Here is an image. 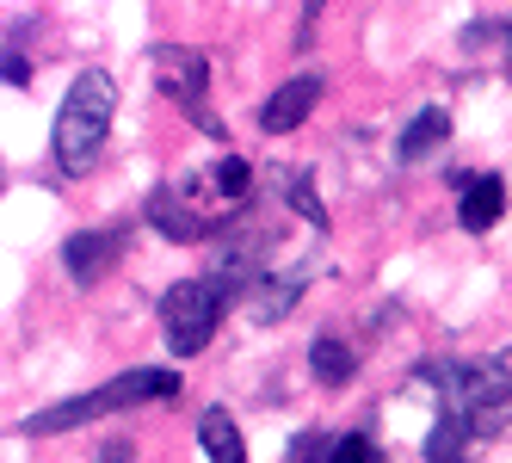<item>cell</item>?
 <instances>
[{
    "mask_svg": "<svg viewBox=\"0 0 512 463\" xmlns=\"http://www.w3.org/2000/svg\"><path fill=\"white\" fill-rule=\"evenodd\" d=\"M112 112H118V87L105 68H81L75 87H68L62 112H56V130H50V155L56 167L68 173V180H81V173H93L105 136H112Z\"/></svg>",
    "mask_w": 512,
    "mask_h": 463,
    "instance_id": "1",
    "label": "cell"
},
{
    "mask_svg": "<svg viewBox=\"0 0 512 463\" xmlns=\"http://www.w3.org/2000/svg\"><path fill=\"white\" fill-rule=\"evenodd\" d=\"M179 396V371H161V365H136V371H118L112 383L87 389V396H68L56 408H38L25 414V433L44 439V433H75V426L99 420V414H118V408H142V402H173Z\"/></svg>",
    "mask_w": 512,
    "mask_h": 463,
    "instance_id": "2",
    "label": "cell"
},
{
    "mask_svg": "<svg viewBox=\"0 0 512 463\" xmlns=\"http://www.w3.org/2000/svg\"><path fill=\"white\" fill-rule=\"evenodd\" d=\"M426 383H445L438 414H457L469 433H500L512 420V352L469 359V365H432Z\"/></svg>",
    "mask_w": 512,
    "mask_h": 463,
    "instance_id": "3",
    "label": "cell"
},
{
    "mask_svg": "<svg viewBox=\"0 0 512 463\" xmlns=\"http://www.w3.org/2000/svg\"><path fill=\"white\" fill-rule=\"evenodd\" d=\"M229 315V284L223 278H179L173 291L161 297V328H167V346L173 352H204L210 334L223 328Z\"/></svg>",
    "mask_w": 512,
    "mask_h": 463,
    "instance_id": "4",
    "label": "cell"
},
{
    "mask_svg": "<svg viewBox=\"0 0 512 463\" xmlns=\"http://www.w3.org/2000/svg\"><path fill=\"white\" fill-rule=\"evenodd\" d=\"M149 68H155V87L173 99V105H186V118L210 136H223V124H216L204 112V93H210V56L192 50V44H155L149 50Z\"/></svg>",
    "mask_w": 512,
    "mask_h": 463,
    "instance_id": "5",
    "label": "cell"
},
{
    "mask_svg": "<svg viewBox=\"0 0 512 463\" xmlns=\"http://www.w3.org/2000/svg\"><path fill=\"white\" fill-rule=\"evenodd\" d=\"M149 223H155L167 241H204L223 217H216V204L204 198L198 180H167V186L149 192Z\"/></svg>",
    "mask_w": 512,
    "mask_h": 463,
    "instance_id": "6",
    "label": "cell"
},
{
    "mask_svg": "<svg viewBox=\"0 0 512 463\" xmlns=\"http://www.w3.org/2000/svg\"><path fill=\"white\" fill-rule=\"evenodd\" d=\"M321 75H290L266 105H260V130L266 136H290V130H303L309 124V112H315V105H321Z\"/></svg>",
    "mask_w": 512,
    "mask_h": 463,
    "instance_id": "7",
    "label": "cell"
},
{
    "mask_svg": "<svg viewBox=\"0 0 512 463\" xmlns=\"http://www.w3.org/2000/svg\"><path fill=\"white\" fill-rule=\"evenodd\" d=\"M112 260H118V235H105V229H81L62 247V266H68V278H75L81 291H93V284L112 272Z\"/></svg>",
    "mask_w": 512,
    "mask_h": 463,
    "instance_id": "8",
    "label": "cell"
},
{
    "mask_svg": "<svg viewBox=\"0 0 512 463\" xmlns=\"http://www.w3.org/2000/svg\"><path fill=\"white\" fill-rule=\"evenodd\" d=\"M303 284H309V272L303 266H290V272H278V278H253V291H247V315H253V322H284V315L290 309H297V297H303Z\"/></svg>",
    "mask_w": 512,
    "mask_h": 463,
    "instance_id": "9",
    "label": "cell"
},
{
    "mask_svg": "<svg viewBox=\"0 0 512 463\" xmlns=\"http://www.w3.org/2000/svg\"><path fill=\"white\" fill-rule=\"evenodd\" d=\"M500 210H506V180L500 173H475V180H463V229L469 235H488L500 223Z\"/></svg>",
    "mask_w": 512,
    "mask_h": 463,
    "instance_id": "10",
    "label": "cell"
},
{
    "mask_svg": "<svg viewBox=\"0 0 512 463\" xmlns=\"http://www.w3.org/2000/svg\"><path fill=\"white\" fill-rule=\"evenodd\" d=\"M445 136H451V112H445V105H420L414 124L401 130V142H395V161H401V167H414V161H426Z\"/></svg>",
    "mask_w": 512,
    "mask_h": 463,
    "instance_id": "11",
    "label": "cell"
},
{
    "mask_svg": "<svg viewBox=\"0 0 512 463\" xmlns=\"http://www.w3.org/2000/svg\"><path fill=\"white\" fill-rule=\"evenodd\" d=\"M198 445L210 451V463H247L241 426H235L229 408H204V420H198Z\"/></svg>",
    "mask_w": 512,
    "mask_h": 463,
    "instance_id": "12",
    "label": "cell"
},
{
    "mask_svg": "<svg viewBox=\"0 0 512 463\" xmlns=\"http://www.w3.org/2000/svg\"><path fill=\"white\" fill-rule=\"evenodd\" d=\"M309 365H315V377L327 383V389H340V383H352V371H358V352L346 346V340H315V352H309Z\"/></svg>",
    "mask_w": 512,
    "mask_h": 463,
    "instance_id": "13",
    "label": "cell"
},
{
    "mask_svg": "<svg viewBox=\"0 0 512 463\" xmlns=\"http://www.w3.org/2000/svg\"><path fill=\"white\" fill-rule=\"evenodd\" d=\"M469 439H475V433H469L457 414H438V426L426 433V457H432V463H463V445H469Z\"/></svg>",
    "mask_w": 512,
    "mask_h": 463,
    "instance_id": "14",
    "label": "cell"
},
{
    "mask_svg": "<svg viewBox=\"0 0 512 463\" xmlns=\"http://www.w3.org/2000/svg\"><path fill=\"white\" fill-rule=\"evenodd\" d=\"M284 198H290V210H297V217H309L315 229H327V210H321V198H315V180H303V173H284Z\"/></svg>",
    "mask_w": 512,
    "mask_h": 463,
    "instance_id": "15",
    "label": "cell"
},
{
    "mask_svg": "<svg viewBox=\"0 0 512 463\" xmlns=\"http://www.w3.org/2000/svg\"><path fill=\"white\" fill-rule=\"evenodd\" d=\"M247 192H253V167H247V161H235V155H229V161H223V167H216V198H229V204H241V198H247Z\"/></svg>",
    "mask_w": 512,
    "mask_h": 463,
    "instance_id": "16",
    "label": "cell"
},
{
    "mask_svg": "<svg viewBox=\"0 0 512 463\" xmlns=\"http://www.w3.org/2000/svg\"><path fill=\"white\" fill-rule=\"evenodd\" d=\"M327 463H377V445L364 439V433H346L334 451H327Z\"/></svg>",
    "mask_w": 512,
    "mask_h": 463,
    "instance_id": "17",
    "label": "cell"
},
{
    "mask_svg": "<svg viewBox=\"0 0 512 463\" xmlns=\"http://www.w3.org/2000/svg\"><path fill=\"white\" fill-rule=\"evenodd\" d=\"M93 463H136V445H130V439H112V445H99Z\"/></svg>",
    "mask_w": 512,
    "mask_h": 463,
    "instance_id": "18",
    "label": "cell"
},
{
    "mask_svg": "<svg viewBox=\"0 0 512 463\" xmlns=\"http://www.w3.org/2000/svg\"><path fill=\"white\" fill-rule=\"evenodd\" d=\"M0 75H7V87H25V81H31V68H25L13 50H7V62H0Z\"/></svg>",
    "mask_w": 512,
    "mask_h": 463,
    "instance_id": "19",
    "label": "cell"
},
{
    "mask_svg": "<svg viewBox=\"0 0 512 463\" xmlns=\"http://www.w3.org/2000/svg\"><path fill=\"white\" fill-rule=\"evenodd\" d=\"M321 7H327V0H303V44H309V31H315V19H321Z\"/></svg>",
    "mask_w": 512,
    "mask_h": 463,
    "instance_id": "20",
    "label": "cell"
}]
</instances>
